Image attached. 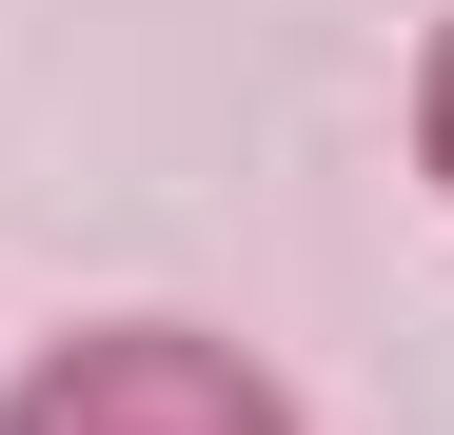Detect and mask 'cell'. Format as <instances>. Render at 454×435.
<instances>
[{"mask_svg":"<svg viewBox=\"0 0 454 435\" xmlns=\"http://www.w3.org/2000/svg\"><path fill=\"white\" fill-rule=\"evenodd\" d=\"M0 435H317V415L217 317H59L0 356Z\"/></svg>","mask_w":454,"mask_h":435,"instance_id":"cell-1","label":"cell"},{"mask_svg":"<svg viewBox=\"0 0 454 435\" xmlns=\"http://www.w3.org/2000/svg\"><path fill=\"white\" fill-rule=\"evenodd\" d=\"M395 119H415V178L454 198V0H434V20H415V99H395Z\"/></svg>","mask_w":454,"mask_h":435,"instance_id":"cell-2","label":"cell"}]
</instances>
